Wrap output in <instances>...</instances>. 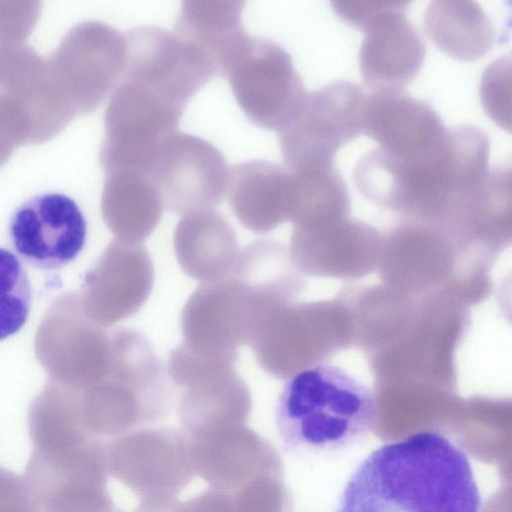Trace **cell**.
<instances>
[{
    "mask_svg": "<svg viewBox=\"0 0 512 512\" xmlns=\"http://www.w3.org/2000/svg\"><path fill=\"white\" fill-rule=\"evenodd\" d=\"M466 453L426 430L374 450L345 485L337 512H480Z\"/></svg>",
    "mask_w": 512,
    "mask_h": 512,
    "instance_id": "obj_1",
    "label": "cell"
},
{
    "mask_svg": "<svg viewBox=\"0 0 512 512\" xmlns=\"http://www.w3.org/2000/svg\"><path fill=\"white\" fill-rule=\"evenodd\" d=\"M490 141L479 127L447 129L428 151L409 159L378 148L355 165L353 179L365 197L390 207L471 204L490 172Z\"/></svg>",
    "mask_w": 512,
    "mask_h": 512,
    "instance_id": "obj_2",
    "label": "cell"
},
{
    "mask_svg": "<svg viewBox=\"0 0 512 512\" xmlns=\"http://www.w3.org/2000/svg\"><path fill=\"white\" fill-rule=\"evenodd\" d=\"M375 394L345 369L328 362L293 373L279 395L275 418L282 442L297 453L349 448L372 430Z\"/></svg>",
    "mask_w": 512,
    "mask_h": 512,
    "instance_id": "obj_3",
    "label": "cell"
},
{
    "mask_svg": "<svg viewBox=\"0 0 512 512\" xmlns=\"http://www.w3.org/2000/svg\"><path fill=\"white\" fill-rule=\"evenodd\" d=\"M25 481L42 512H114L106 444L73 431L31 439Z\"/></svg>",
    "mask_w": 512,
    "mask_h": 512,
    "instance_id": "obj_4",
    "label": "cell"
},
{
    "mask_svg": "<svg viewBox=\"0 0 512 512\" xmlns=\"http://www.w3.org/2000/svg\"><path fill=\"white\" fill-rule=\"evenodd\" d=\"M365 98L361 87L347 80L306 93L277 131L285 167L304 172L333 166L337 151L362 133Z\"/></svg>",
    "mask_w": 512,
    "mask_h": 512,
    "instance_id": "obj_5",
    "label": "cell"
},
{
    "mask_svg": "<svg viewBox=\"0 0 512 512\" xmlns=\"http://www.w3.org/2000/svg\"><path fill=\"white\" fill-rule=\"evenodd\" d=\"M344 21L364 39L359 68L364 81L378 89H402L419 73L425 44L407 16L403 1H332Z\"/></svg>",
    "mask_w": 512,
    "mask_h": 512,
    "instance_id": "obj_6",
    "label": "cell"
},
{
    "mask_svg": "<svg viewBox=\"0 0 512 512\" xmlns=\"http://www.w3.org/2000/svg\"><path fill=\"white\" fill-rule=\"evenodd\" d=\"M166 371L179 390L177 416L188 439L246 424L251 395L233 365L203 359L180 344Z\"/></svg>",
    "mask_w": 512,
    "mask_h": 512,
    "instance_id": "obj_7",
    "label": "cell"
},
{
    "mask_svg": "<svg viewBox=\"0 0 512 512\" xmlns=\"http://www.w3.org/2000/svg\"><path fill=\"white\" fill-rule=\"evenodd\" d=\"M262 319L251 290L234 275L202 283L181 313V343L193 354L234 364L240 345H249Z\"/></svg>",
    "mask_w": 512,
    "mask_h": 512,
    "instance_id": "obj_8",
    "label": "cell"
},
{
    "mask_svg": "<svg viewBox=\"0 0 512 512\" xmlns=\"http://www.w3.org/2000/svg\"><path fill=\"white\" fill-rule=\"evenodd\" d=\"M223 76L246 117L268 130L279 131L306 94L288 52L262 37L248 35Z\"/></svg>",
    "mask_w": 512,
    "mask_h": 512,
    "instance_id": "obj_9",
    "label": "cell"
},
{
    "mask_svg": "<svg viewBox=\"0 0 512 512\" xmlns=\"http://www.w3.org/2000/svg\"><path fill=\"white\" fill-rule=\"evenodd\" d=\"M111 475L142 499L176 497L194 478L189 441L172 426H145L106 444Z\"/></svg>",
    "mask_w": 512,
    "mask_h": 512,
    "instance_id": "obj_10",
    "label": "cell"
},
{
    "mask_svg": "<svg viewBox=\"0 0 512 512\" xmlns=\"http://www.w3.org/2000/svg\"><path fill=\"white\" fill-rule=\"evenodd\" d=\"M230 168L210 142L177 132L157 152L147 174L163 207L175 214L211 209L227 194Z\"/></svg>",
    "mask_w": 512,
    "mask_h": 512,
    "instance_id": "obj_11",
    "label": "cell"
},
{
    "mask_svg": "<svg viewBox=\"0 0 512 512\" xmlns=\"http://www.w3.org/2000/svg\"><path fill=\"white\" fill-rule=\"evenodd\" d=\"M216 70L206 54L177 33L138 26L126 37L125 79L186 106Z\"/></svg>",
    "mask_w": 512,
    "mask_h": 512,
    "instance_id": "obj_12",
    "label": "cell"
},
{
    "mask_svg": "<svg viewBox=\"0 0 512 512\" xmlns=\"http://www.w3.org/2000/svg\"><path fill=\"white\" fill-rule=\"evenodd\" d=\"M185 106L124 79L108 116V161L115 170H149L161 146L178 132Z\"/></svg>",
    "mask_w": 512,
    "mask_h": 512,
    "instance_id": "obj_13",
    "label": "cell"
},
{
    "mask_svg": "<svg viewBox=\"0 0 512 512\" xmlns=\"http://www.w3.org/2000/svg\"><path fill=\"white\" fill-rule=\"evenodd\" d=\"M11 245L29 265L60 269L83 250L87 223L77 203L61 193L36 195L11 215L8 226Z\"/></svg>",
    "mask_w": 512,
    "mask_h": 512,
    "instance_id": "obj_14",
    "label": "cell"
},
{
    "mask_svg": "<svg viewBox=\"0 0 512 512\" xmlns=\"http://www.w3.org/2000/svg\"><path fill=\"white\" fill-rule=\"evenodd\" d=\"M227 195L232 212L248 230L265 233L303 211L306 185L286 167L252 160L230 169Z\"/></svg>",
    "mask_w": 512,
    "mask_h": 512,
    "instance_id": "obj_15",
    "label": "cell"
},
{
    "mask_svg": "<svg viewBox=\"0 0 512 512\" xmlns=\"http://www.w3.org/2000/svg\"><path fill=\"white\" fill-rule=\"evenodd\" d=\"M446 130L431 106L403 89H378L366 95L362 133L387 155L416 157L434 147Z\"/></svg>",
    "mask_w": 512,
    "mask_h": 512,
    "instance_id": "obj_16",
    "label": "cell"
},
{
    "mask_svg": "<svg viewBox=\"0 0 512 512\" xmlns=\"http://www.w3.org/2000/svg\"><path fill=\"white\" fill-rule=\"evenodd\" d=\"M188 441L195 474L211 488L233 492L252 480L280 472L274 447L246 425Z\"/></svg>",
    "mask_w": 512,
    "mask_h": 512,
    "instance_id": "obj_17",
    "label": "cell"
},
{
    "mask_svg": "<svg viewBox=\"0 0 512 512\" xmlns=\"http://www.w3.org/2000/svg\"><path fill=\"white\" fill-rule=\"evenodd\" d=\"M174 249L183 271L203 283L230 275L241 252L233 227L215 208L184 214L175 229Z\"/></svg>",
    "mask_w": 512,
    "mask_h": 512,
    "instance_id": "obj_18",
    "label": "cell"
},
{
    "mask_svg": "<svg viewBox=\"0 0 512 512\" xmlns=\"http://www.w3.org/2000/svg\"><path fill=\"white\" fill-rule=\"evenodd\" d=\"M154 283V266L142 244L118 241L105 253L97 275L101 319L117 322L137 313Z\"/></svg>",
    "mask_w": 512,
    "mask_h": 512,
    "instance_id": "obj_19",
    "label": "cell"
},
{
    "mask_svg": "<svg viewBox=\"0 0 512 512\" xmlns=\"http://www.w3.org/2000/svg\"><path fill=\"white\" fill-rule=\"evenodd\" d=\"M243 1H184L175 33L200 48L222 75L248 34L242 26Z\"/></svg>",
    "mask_w": 512,
    "mask_h": 512,
    "instance_id": "obj_20",
    "label": "cell"
},
{
    "mask_svg": "<svg viewBox=\"0 0 512 512\" xmlns=\"http://www.w3.org/2000/svg\"><path fill=\"white\" fill-rule=\"evenodd\" d=\"M424 29L448 56L464 62L483 57L494 45L495 29L475 1L436 0L424 13Z\"/></svg>",
    "mask_w": 512,
    "mask_h": 512,
    "instance_id": "obj_21",
    "label": "cell"
},
{
    "mask_svg": "<svg viewBox=\"0 0 512 512\" xmlns=\"http://www.w3.org/2000/svg\"><path fill=\"white\" fill-rule=\"evenodd\" d=\"M160 193L148 174L113 171L105 195V214L119 241L141 244L157 227L163 212Z\"/></svg>",
    "mask_w": 512,
    "mask_h": 512,
    "instance_id": "obj_22",
    "label": "cell"
},
{
    "mask_svg": "<svg viewBox=\"0 0 512 512\" xmlns=\"http://www.w3.org/2000/svg\"><path fill=\"white\" fill-rule=\"evenodd\" d=\"M32 302L28 274L11 251L0 248V341L26 323Z\"/></svg>",
    "mask_w": 512,
    "mask_h": 512,
    "instance_id": "obj_23",
    "label": "cell"
},
{
    "mask_svg": "<svg viewBox=\"0 0 512 512\" xmlns=\"http://www.w3.org/2000/svg\"><path fill=\"white\" fill-rule=\"evenodd\" d=\"M511 61L501 57L486 68L480 84V99L489 117L501 128H511Z\"/></svg>",
    "mask_w": 512,
    "mask_h": 512,
    "instance_id": "obj_24",
    "label": "cell"
},
{
    "mask_svg": "<svg viewBox=\"0 0 512 512\" xmlns=\"http://www.w3.org/2000/svg\"><path fill=\"white\" fill-rule=\"evenodd\" d=\"M237 512H285L286 494L277 476H263L232 492Z\"/></svg>",
    "mask_w": 512,
    "mask_h": 512,
    "instance_id": "obj_25",
    "label": "cell"
},
{
    "mask_svg": "<svg viewBox=\"0 0 512 512\" xmlns=\"http://www.w3.org/2000/svg\"><path fill=\"white\" fill-rule=\"evenodd\" d=\"M0 512H41L24 478L0 466Z\"/></svg>",
    "mask_w": 512,
    "mask_h": 512,
    "instance_id": "obj_26",
    "label": "cell"
},
{
    "mask_svg": "<svg viewBox=\"0 0 512 512\" xmlns=\"http://www.w3.org/2000/svg\"><path fill=\"white\" fill-rule=\"evenodd\" d=\"M182 512H237L233 493L211 488L186 502Z\"/></svg>",
    "mask_w": 512,
    "mask_h": 512,
    "instance_id": "obj_27",
    "label": "cell"
},
{
    "mask_svg": "<svg viewBox=\"0 0 512 512\" xmlns=\"http://www.w3.org/2000/svg\"><path fill=\"white\" fill-rule=\"evenodd\" d=\"M114 512H121V511L116 510V511H114Z\"/></svg>",
    "mask_w": 512,
    "mask_h": 512,
    "instance_id": "obj_28",
    "label": "cell"
}]
</instances>
